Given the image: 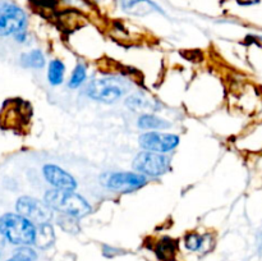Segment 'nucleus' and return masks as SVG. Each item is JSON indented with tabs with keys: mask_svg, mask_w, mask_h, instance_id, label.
I'll return each mask as SVG.
<instances>
[{
	"mask_svg": "<svg viewBox=\"0 0 262 261\" xmlns=\"http://www.w3.org/2000/svg\"><path fill=\"white\" fill-rule=\"evenodd\" d=\"M43 201L54 211H58L59 214L67 215V216H72L74 219L87 216L92 211V207L89 201L74 191L51 188L46 191Z\"/></svg>",
	"mask_w": 262,
	"mask_h": 261,
	"instance_id": "1",
	"label": "nucleus"
},
{
	"mask_svg": "<svg viewBox=\"0 0 262 261\" xmlns=\"http://www.w3.org/2000/svg\"><path fill=\"white\" fill-rule=\"evenodd\" d=\"M0 234L13 245L31 246L36 242L37 227L18 212H7L0 216Z\"/></svg>",
	"mask_w": 262,
	"mask_h": 261,
	"instance_id": "2",
	"label": "nucleus"
},
{
	"mask_svg": "<svg viewBox=\"0 0 262 261\" xmlns=\"http://www.w3.org/2000/svg\"><path fill=\"white\" fill-rule=\"evenodd\" d=\"M127 91L123 81L117 78H97L86 87V95L95 101L113 104L122 99Z\"/></svg>",
	"mask_w": 262,
	"mask_h": 261,
	"instance_id": "3",
	"label": "nucleus"
},
{
	"mask_svg": "<svg viewBox=\"0 0 262 261\" xmlns=\"http://www.w3.org/2000/svg\"><path fill=\"white\" fill-rule=\"evenodd\" d=\"M136 171L145 177H161L170 169V159L164 154L154 151H142L133 160Z\"/></svg>",
	"mask_w": 262,
	"mask_h": 261,
	"instance_id": "4",
	"label": "nucleus"
},
{
	"mask_svg": "<svg viewBox=\"0 0 262 261\" xmlns=\"http://www.w3.org/2000/svg\"><path fill=\"white\" fill-rule=\"evenodd\" d=\"M27 15L25 10L15 5L14 3H0V36L17 35L26 31Z\"/></svg>",
	"mask_w": 262,
	"mask_h": 261,
	"instance_id": "5",
	"label": "nucleus"
},
{
	"mask_svg": "<svg viewBox=\"0 0 262 261\" xmlns=\"http://www.w3.org/2000/svg\"><path fill=\"white\" fill-rule=\"evenodd\" d=\"M15 209H17L18 214L23 215L38 225L43 224V223H50L54 211L51 207L48 206L45 201L42 202L31 196L19 197L15 204Z\"/></svg>",
	"mask_w": 262,
	"mask_h": 261,
	"instance_id": "6",
	"label": "nucleus"
},
{
	"mask_svg": "<svg viewBox=\"0 0 262 261\" xmlns=\"http://www.w3.org/2000/svg\"><path fill=\"white\" fill-rule=\"evenodd\" d=\"M179 141H181L179 136L174 135V133L156 132V130L142 133L138 138L141 147L159 154H166L173 151L179 145Z\"/></svg>",
	"mask_w": 262,
	"mask_h": 261,
	"instance_id": "7",
	"label": "nucleus"
},
{
	"mask_svg": "<svg viewBox=\"0 0 262 261\" xmlns=\"http://www.w3.org/2000/svg\"><path fill=\"white\" fill-rule=\"evenodd\" d=\"M147 183V177L133 171H115L107 174L105 179V186L113 191L129 193L136 189L142 188Z\"/></svg>",
	"mask_w": 262,
	"mask_h": 261,
	"instance_id": "8",
	"label": "nucleus"
},
{
	"mask_svg": "<svg viewBox=\"0 0 262 261\" xmlns=\"http://www.w3.org/2000/svg\"><path fill=\"white\" fill-rule=\"evenodd\" d=\"M42 174L43 178L50 186H53V188L64 189V191H74L77 188L76 178L55 164L43 165Z\"/></svg>",
	"mask_w": 262,
	"mask_h": 261,
	"instance_id": "9",
	"label": "nucleus"
},
{
	"mask_svg": "<svg viewBox=\"0 0 262 261\" xmlns=\"http://www.w3.org/2000/svg\"><path fill=\"white\" fill-rule=\"evenodd\" d=\"M55 241V233L50 223H43L37 227V234H36L35 245L40 248H48Z\"/></svg>",
	"mask_w": 262,
	"mask_h": 261,
	"instance_id": "10",
	"label": "nucleus"
},
{
	"mask_svg": "<svg viewBox=\"0 0 262 261\" xmlns=\"http://www.w3.org/2000/svg\"><path fill=\"white\" fill-rule=\"evenodd\" d=\"M177 241L170 237H163L155 246V252L160 260H171L176 255Z\"/></svg>",
	"mask_w": 262,
	"mask_h": 261,
	"instance_id": "11",
	"label": "nucleus"
},
{
	"mask_svg": "<svg viewBox=\"0 0 262 261\" xmlns=\"http://www.w3.org/2000/svg\"><path fill=\"white\" fill-rule=\"evenodd\" d=\"M138 127L141 129H165L170 127V123L154 114H142L138 118Z\"/></svg>",
	"mask_w": 262,
	"mask_h": 261,
	"instance_id": "12",
	"label": "nucleus"
},
{
	"mask_svg": "<svg viewBox=\"0 0 262 261\" xmlns=\"http://www.w3.org/2000/svg\"><path fill=\"white\" fill-rule=\"evenodd\" d=\"M64 74H66V66L60 59H53L49 63L48 68V81L53 86H59L64 82Z\"/></svg>",
	"mask_w": 262,
	"mask_h": 261,
	"instance_id": "13",
	"label": "nucleus"
},
{
	"mask_svg": "<svg viewBox=\"0 0 262 261\" xmlns=\"http://www.w3.org/2000/svg\"><path fill=\"white\" fill-rule=\"evenodd\" d=\"M20 64L26 68L41 69L45 66V56H43L42 51L35 49V50L28 51L20 56Z\"/></svg>",
	"mask_w": 262,
	"mask_h": 261,
	"instance_id": "14",
	"label": "nucleus"
},
{
	"mask_svg": "<svg viewBox=\"0 0 262 261\" xmlns=\"http://www.w3.org/2000/svg\"><path fill=\"white\" fill-rule=\"evenodd\" d=\"M86 77H87L86 66L82 63H78L76 66V68L73 69V72H72V76L71 78H69L68 86L71 87V89H78V87L86 81Z\"/></svg>",
	"mask_w": 262,
	"mask_h": 261,
	"instance_id": "15",
	"label": "nucleus"
},
{
	"mask_svg": "<svg viewBox=\"0 0 262 261\" xmlns=\"http://www.w3.org/2000/svg\"><path fill=\"white\" fill-rule=\"evenodd\" d=\"M205 243L204 235L199 234V233H188L184 237V246L187 250L189 251H200Z\"/></svg>",
	"mask_w": 262,
	"mask_h": 261,
	"instance_id": "16",
	"label": "nucleus"
},
{
	"mask_svg": "<svg viewBox=\"0 0 262 261\" xmlns=\"http://www.w3.org/2000/svg\"><path fill=\"white\" fill-rule=\"evenodd\" d=\"M36 257H37V255H36L35 250L30 248L28 246H22L7 261H35Z\"/></svg>",
	"mask_w": 262,
	"mask_h": 261,
	"instance_id": "17",
	"label": "nucleus"
},
{
	"mask_svg": "<svg viewBox=\"0 0 262 261\" xmlns=\"http://www.w3.org/2000/svg\"><path fill=\"white\" fill-rule=\"evenodd\" d=\"M127 105L130 107V109H133V110L140 109V107L145 106L146 100H143L141 96H137V95H133V96L128 97Z\"/></svg>",
	"mask_w": 262,
	"mask_h": 261,
	"instance_id": "18",
	"label": "nucleus"
},
{
	"mask_svg": "<svg viewBox=\"0 0 262 261\" xmlns=\"http://www.w3.org/2000/svg\"><path fill=\"white\" fill-rule=\"evenodd\" d=\"M26 31H22V32H18L17 35H14L15 40L18 41V42H25L26 41Z\"/></svg>",
	"mask_w": 262,
	"mask_h": 261,
	"instance_id": "19",
	"label": "nucleus"
},
{
	"mask_svg": "<svg viewBox=\"0 0 262 261\" xmlns=\"http://www.w3.org/2000/svg\"><path fill=\"white\" fill-rule=\"evenodd\" d=\"M238 4L241 5H253V4H257L260 3V0H237Z\"/></svg>",
	"mask_w": 262,
	"mask_h": 261,
	"instance_id": "20",
	"label": "nucleus"
},
{
	"mask_svg": "<svg viewBox=\"0 0 262 261\" xmlns=\"http://www.w3.org/2000/svg\"><path fill=\"white\" fill-rule=\"evenodd\" d=\"M261 40H262V37H261Z\"/></svg>",
	"mask_w": 262,
	"mask_h": 261,
	"instance_id": "21",
	"label": "nucleus"
}]
</instances>
